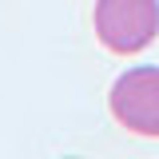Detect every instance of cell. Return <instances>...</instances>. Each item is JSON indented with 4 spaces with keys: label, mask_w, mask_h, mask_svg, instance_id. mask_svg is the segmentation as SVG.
<instances>
[{
    "label": "cell",
    "mask_w": 159,
    "mask_h": 159,
    "mask_svg": "<svg viewBox=\"0 0 159 159\" xmlns=\"http://www.w3.org/2000/svg\"><path fill=\"white\" fill-rule=\"evenodd\" d=\"M96 36L116 56H135L159 36V0H96Z\"/></svg>",
    "instance_id": "obj_1"
},
{
    "label": "cell",
    "mask_w": 159,
    "mask_h": 159,
    "mask_svg": "<svg viewBox=\"0 0 159 159\" xmlns=\"http://www.w3.org/2000/svg\"><path fill=\"white\" fill-rule=\"evenodd\" d=\"M107 103L127 131L159 139V68H127L111 84Z\"/></svg>",
    "instance_id": "obj_2"
}]
</instances>
